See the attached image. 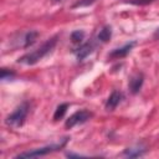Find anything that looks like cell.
Listing matches in <instances>:
<instances>
[{"mask_svg":"<svg viewBox=\"0 0 159 159\" xmlns=\"http://www.w3.org/2000/svg\"><path fill=\"white\" fill-rule=\"evenodd\" d=\"M122 99H123V93L119 92V91H113V92L111 93V96H109V97L107 98V101H106V104H104L106 109H107V111H113V109H116L117 106L120 103Z\"/></svg>","mask_w":159,"mask_h":159,"instance_id":"6","label":"cell"},{"mask_svg":"<svg viewBox=\"0 0 159 159\" xmlns=\"http://www.w3.org/2000/svg\"><path fill=\"white\" fill-rule=\"evenodd\" d=\"M55 1H58V0H55Z\"/></svg>","mask_w":159,"mask_h":159,"instance_id":"18","label":"cell"},{"mask_svg":"<svg viewBox=\"0 0 159 159\" xmlns=\"http://www.w3.org/2000/svg\"><path fill=\"white\" fill-rule=\"evenodd\" d=\"M134 45H135V42L132 41V42H128V43L123 45L122 47L114 48V50L108 55V58H111V60H118V58H123V57H125V56L130 52V50L133 48Z\"/></svg>","mask_w":159,"mask_h":159,"instance_id":"5","label":"cell"},{"mask_svg":"<svg viewBox=\"0 0 159 159\" xmlns=\"http://www.w3.org/2000/svg\"><path fill=\"white\" fill-rule=\"evenodd\" d=\"M37 36H39V32L37 31H27L22 36V39H21V41H22V45L21 46L26 48V47L34 45L35 41H36V39H37Z\"/></svg>","mask_w":159,"mask_h":159,"instance_id":"9","label":"cell"},{"mask_svg":"<svg viewBox=\"0 0 159 159\" xmlns=\"http://www.w3.org/2000/svg\"><path fill=\"white\" fill-rule=\"evenodd\" d=\"M92 113L87 109H81V111H77L75 112L72 116H70L67 119H66V123H65V127L67 129H71L73 128L75 125H78V124H82V123H86L88 119L92 118Z\"/></svg>","mask_w":159,"mask_h":159,"instance_id":"4","label":"cell"},{"mask_svg":"<svg viewBox=\"0 0 159 159\" xmlns=\"http://www.w3.org/2000/svg\"><path fill=\"white\" fill-rule=\"evenodd\" d=\"M143 82H144V77H143L142 73H137V75L132 76L130 80H129V84H128L129 91H130L133 94L138 93V92L140 91L142 86H143Z\"/></svg>","mask_w":159,"mask_h":159,"instance_id":"7","label":"cell"},{"mask_svg":"<svg viewBox=\"0 0 159 159\" xmlns=\"http://www.w3.org/2000/svg\"><path fill=\"white\" fill-rule=\"evenodd\" d=\"M57 39H58L57 36H53V37L48 39L47 41H45V42H43L39 48H36L35 51L29 52V53L21 56V57L17 60V62H19V63H22V65H27V66H31V65L37 63L39 61H41L46 55H48V53L55 48V46H56V43H57Z\"/></svg>","mask_w":159,"mask_h":159,"instance_id":"1","label":"cell"},{"mask_svg":"<svg viewBox=\"0 0 159 159\" xmlns=\"http://www.w3.org/2000/svg\"><path fill=\"white\" fill-rule=\"evenodd\" d=\"M144 153H145V149L144 148L135 147V148H127L123 152V155L129 157V158H137V157H142Z\"/></svg>","mask_w":159,"mask_h":159,"instance_id":"11","label":"cell"},{"mask_svg":"<svg viewBox=\"0 0 159 159\" xmlns=\"http://www.w3.org/2000/svg\"><path fill=\"white\" fill-rule=\"evenodd\" d=\"M97 0H81L78 1L77 4L73 5V7H80V6H88V5H92L93 2H96Z\"/></svg>","mask_w":159,"mask_h":159,"instance_id":"15","label":"cell"},{"mask_svg":"<svg viewBox=\"0 0 159 159\" xmlns=\"http://www.w3.org/2000/svg\"><path fill=\"white\" fill-rule=\"evenodd\" d=\"M67 108H68L67 103H61L60 106H57V108L53 113V120H60L61 118H63L65 113L67 112Z\"/></svg>","mask_w":159,"mask_h":159,"instance_id":"12","label":"cell"},{"mask_svg":"<svg viewBox=\"0 0 159 159\" xmlns=\"http://www.w3.org/2000/svg\"><path fill=\"white\" fill-rule=\"evenodd\" d=\"M93 48H94L93 42H86V43H82V45L75 51L77 60H78V61H82L83 58H86V57L93 51Z\"/></svg>","mask_w":159,"mask_h":159,"instance_id":"8","label":"cell"},{"mask_svg":"<svg viewBox=\"0 0 159 159\" xmlns=\"http://www.w3.org/2000/svg\"><path fill=\"white\" fill-rule=\"evenodd\" d=\"M111 37H112V27L111 26H103L97 35V39L101 42H107V41H109Z\"/></svg>","mask_w":159,"mask_h":159,"instance_id":"10","label":"cell"},{"mask_svg":"<svg viewBox=\"0 0 159 159\" xmlns=\"http://www.w3.org/2000/svg\"><path fill=\"white\" fill-rule=\"evenodd\" d=\"M29 103L27 102H24L21 103L19 107H16V109L9 114L5 119V123L9 125V127H12V128H19L24 124L26 117H27V113H29Z\"/></svg>","mask_w":159,"mask_h":159,"instance_id":"3","label":"cell"},{"mask_svg":"<svg viewBox=\"0 0 159 159\" xmlns=\"http://www.w3.org/2000/svg\"><path fill=\"white\" fill-rule=\"evenodd\" d=\"M83 37H84V32L81 31V30H76V31H73L71 34V41L73 43H81Z\"/></svg>","mask_w":159,"mask_h":159,"instance_id":"13","label":"cell"},{"mask_svg":"<svg viewBox=\"0 0 159 159\" xmlns=\"http://www.w3.org/2000/svg\"><path fill=\"white\" fill-rule=\"evenodd\" d=\"M68 138H63L61 142L58 143H55V144H48V145H45V147H41V148H36V149H32V150H29V152H25V153H20L17 154L15 158H35V157H43V155H47L50 153H53V152H57L60 150L61 148L65 147V144L67 143Z\"/></svg>","mask_w":159,"mask_h":159,"instance_id":"2","label":"cell"},{"mask_svg":"<svg viewBox=\"0 0 159 159\" xmlns=\"http://www.w3.org/2000/svg\"><path fill=\"white\" fill-rule=\"evenodd\" d=\"M154 0H130L129 2L130 4H134V5H147V4H150Z\"/></svg>","mask_w":159,"mask_h":159,"instance_id":"16","label":"cell"},{"mask_svg":"<svg viewBox=\"0 0 159 159\" xmlns=\"http://www.w3.org/2000/svg\"><path fill=\"white\" fill-rule=\"evenodd\" d=\"M154 37H155V39H158V37H159V29L155 31V34H154Z\"/></svg>","mask_w":159,"mask_h":159,"instance_id":"17","label":"cell"},{"mask_svg":"<svg viewBox=\"0 0 159 159\" xmlns=\"http://www.w3.org/2000/svg\"><path fill=\"white\" fill-rule=\"evenodd\" d=\"M0 77L2 81H6V80H12L15 77V72L10 71V70H6V68H2L1 70V73H0Z\"/></svg>","mask_w":159,"mask_h":159,"instance_id":"14","label":"cell"}]
</instances>
